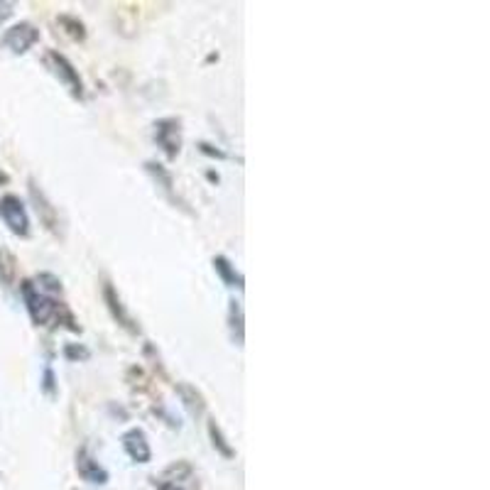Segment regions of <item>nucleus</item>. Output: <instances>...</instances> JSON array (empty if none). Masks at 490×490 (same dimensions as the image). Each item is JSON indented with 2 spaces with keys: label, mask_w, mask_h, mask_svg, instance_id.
<instances>
[{
  "label": "nucleus",
  "mask_w": 490,
  "mask_h": 490,
  "mask_svg": "<svg viewBox=\"0 0 490 490\" xmlns=\"http://www.w3.org/2000/svg\"><path fill=\"white\" fill-rule=\"evenodd\" d=\"M20 294H23L24 311L37 328H66L72 334H82V324L74 317V311L64 302H59L57 297L40 292L33 279L27 278L20 282Z\"/></svg>",
  "instance_id": "nucleus-1"
},
{
  "label": "nucleus",
  "mask_w": 490,
  "mask_h": 490,
  "mask_svg": "<svg viewBox=\"0 0 490 490\" xmlns=\"http://www.w3.org/2000/svg\"><path fill=\"white\" fill-rule=\"evenodd\" d=\"M42 62H44V66L49 69V74H52L62 86H66V91H69L76 101L86 98V86H83L82 74H79V69H76L59 49H47Z\"/></svg>",
  "instance_id": "nucleus-2"
},
{
  "label": "nucleus",
  "mask_w": 490,
  "mask_h": 490,
  "mask_svg": "<svg viewBox=\"0 0 490 490\" xmlns=\"http://www.w3.org/2000/svg\"><path fill=\"white\" fill-rule=\"evenodd\" d=\"M0 220H3L5 229L17 238H30V233H33V223H30L27 206H24V201L17 194L0 196Z\"/></svg>",
  "instance_id": "nucleus-3"
},
{
  "label": "nucleus",
  "mask_w": 490,
  "mask_h": 490,
  "mask_svg": "<svg viewBox=\"0 0 490 490\" xmlns=\"http://www.w3.org/2000/svg\"><path fill=\"white\" fill-rule=\"evenodd\" d=\"M40 37L42 34L37 24L20 20V23L10 24L8 30L3 33V37H0V49L10 52L13 57H23V54H27V52L40 42Z\"/></svg>",
  "instance_id": "nucleus-4"
},
{
  "label": "nucleus",
  "mask_w": 490,
  "mask_h": 490,
  "mask_svg": "<svg viewBox=\"0 0 490 490\" xmlns=\"http://www.w3.org/2000/svg\"><path fill=\"white\" fill-rule=\"evenodd\" d=\"M152 140L167 160H177L181 152V118L167 115L152 122Z\"/></svg>",
  "instance_id": "nucleus-5"
},
{
  "label": "nucleus",
  "mask_w": 490,
  "mask_h": 490,
  "mask_svg": "<svg viewBox=\"0 0 490 490\" xmlns=\"http://www.w3.org/2000/svg\"><path fill=\"white\" fill-rule=\"evenodd\" d=\"M101 297H103V304H106L108 314H111V318H113L115 324L122 328V331H128L131 336H140V324L138 318L132 317L131 309L122 304V297L121 292L115 289L113 282H103L101 285Z\"/></svg>",
  "instance_id": "nucleus-6"
},
{
  "label": "nucleus",
  "mask_w": 490,
  "mask_h": 490,
  "mask_svg": "<svg viewBox=\"0 0 490 490\" xmlns=\"http://www.w3.org/2000/svg\"><path fill=\"white\" fill-rule=\"evenodd\" d=\"M27 194H30V201H33L34 213H37L42 226H44L52 236H62V220H59L57 206L49 201V196L42 191V187L33 177L27 180Z\"/></svg>",
  "instance_id": "nucleus-7"
},
{
  "label": "nucleus",
  "mask_w": 490,
  "mask_h": 490,
  "mask_svg": "<svg viewBox=\"0 0 490 490\" xmlns=\"http://www.w3.org/2000/svg\"><path fill=\"white\" fill-rule=\"evenodd\" d=\"M74 468H76L79 478L83 483H89V485H108V481H111V474L106 471V466L91 454L86 444H82L76 449V454H74Z\"/></svg>",
  "instance_id": "nucleus-8"
},
{
  "label": "nucleus",
  "mask_w": 490,
  "mask_h": 490,
  "mask_svg": "<svg viewBox=\"0 0 490 490\" xmlns=\"http://www.w3.org/2000/svg\"><path fill=\"white\" fill-rule=\"evenodd\" d=\"M145 172L152 177V181H155L157 191L170 201L174 209H180V211L184 213H191L189 211L187 201L181 199L180 191H177V184H174V177H172V172L164 167L162 162H155V160H147L145 162Z\"/></svg>",
  "instance_id": "nucleus-9"
},
{
  "label": "nucleus",
  "mask_w": 490,
  "mask_h": 490,
  "mask_svg": "<svg viewBox=\"0 0 490 490\" xmlns=\"http://www.w3.org/2000/svg\"><path fill=\"white\" fill-rule=\"evenodd\" d=\"M122 451L125 456L131 458L132 464H150L152 461V446L142 426H131L128 432H122L121 436Z\"/></svg>",
  "instance_id": "nucleus-10"
},
{
  "label": "nucleus",
  "mask_w": 490,
  "mask_h": 490,
  "mask_svg": "<svg viewBox=\"0 0 490 490\" xmlns=\"http://www.w3.org/2000/svg\"><path fill=\"white\" fill-rule=\"evenodd\" d=\"M174 390H177V397H180L181 407L189 412V416L201 419V416L206 415V397L204 392L199 390L196 385L187 383V380H180V383H174Z\"/></svg>",
  "instance_id": "nucleus-11"
},
{
  "label": "nucleus",
  "mask_w": 490,
  "mask_h": 490,
  "mask_svg": "<svg viewBox=\"0 0 490 490\" xmlns=\"http://www.w3.org/2000/svg\"><path fill=\"white\" fill-rule=\"evenodd\" d=\"M213 270H216V275L220 278V282L226 287H230V289H238V292H243L245 289V278L243 272L233 265V262L226 258V255H213L211 260Z\"/></svg>",
  "instance_id": "nucleus-12"
},
{
  "label": "nucleus",
  "mask_w": 490,
  "mask_h": 490,
  "mask_svg": "<svg viewBox=\"0 0 490 490\" xmlns=\"http://www.w3.org/2000/svg\"><path fill=\"white\" fill-rule=\"evenodd\" d=\"M229 331H230V341L236 343L238 348H243L245 311H243V304L238 302V299H230L229 302Z\"/></svg>",
  "instance_id": "nucleus-13"
},
{
  "label": "nucleus",
  "mask_w": 490,
  "mask_h": 490,
  "mask_svg": "<svg viewBox=\"0 0 490 490\" xmlns=\"http://www.w3.org/2000/svg\"><path fill=\"white\" fill-rule=\"evenodd\" d=\"M206 434H209V439H211V446L216 449V454H220L223 458H236V449H233V444L229 441V436L223 434L220 425L209 416L206 419Z\"/></svg>",
  "instance_id": "nucleus-14"
},
{
  "label": "nucleus",
  "mask_w": 490,
  "mask_h": 490,
  "mask_svg": "<svg viewBox=\"0 0 490 490\" xmlns=\"http://www.w3.org/2000/svg\"><path fill=\"white\" fill-rule=\"evenodd\" d=\"M160 478H164V481H170V483H177V485H184V483L194 478V466L189 464L187 458L172 461V464L164 468L162 474H160Z\"/></svg>",
  "instance_id": "nucleus-15"
},
{
  "label": "nucleus",
  "mask_w": 490,
  "mask_h": 490,
  "mask_svg": "<svg viewBox=\"0 0 490 490\" xmlns=\"http://www.w3.org/2000/svg\"><path fill=\"white\" fill-rule=\"evenodd\" d=\"M17 278V260L15 255L10 253L5 245H0V285L10 289V287L15 285Z\"/></svg>",
  "instance_id": "nucleus-16"
},
{
  "label": "nucleus",
  "mask_w": 490,
  "mask_h": 490,
  "mask_svg": "<svg viewBox=\"0 0 490 490\" xmlns=\"http://www.w3.org/2000/svg\"><path fill=\"white\" fill-rule=\"evenodd\" d=\"M57 24L62 27V33H64L72 42H83V40H86V24H83L76 15L62 13V15L57 17Z\"/></svg>",
  "instance_id": "nucleus-17"
},
{
  "label": "nucleus",
  "mask_w": 490,
  "mask_h": 490,
  "mask_svg": "<svg viewBox=\"0 0 490 490\" xmlns=\"http://www.w3.org/2000/svg\"><path fill=\"white\" fill-rule=\"evenodd\" d=\"M33 282L37 285V289H40V292L49 294V297H57V294L64 292L62 279H59L54 272H47V270H44V272H37V275L33 278Z\"/></svg>",
  "instance_id": "nucleus-18"
},
{
  "label": "nucleus",
  "mask_w": 490,
  "mask_h": 490,
  "mask_svg": "<svg viewBox=\"0 0 490 490\" xmlns=\"http://www.w3.org/2000/svg\"><path fill=\"white\" fill-rule=\"evenodd\" d=\"M40 390L47 395V397H57L59 390H57V377H54V370H52V366H44V370H42V380H40Z\"/></svg>",
  "instance_id": "nucleus-19"
},
{
  "label": "nucleus",
  "mask_w": 490,
  "mask_h": 490,
  "mask_svg": "<svg viewBox=\"0 0 490 490\" xmlns=\"http://www.w3.org/2000/svg\"><path fill=\"white\" fill-rule=\"evenodd\" d=\"M64 358L72 360V363H83V360L91 358V351L83 346V343H66Z\"/></svg>",
  "instance_id": "nucleus-20"
},
{
  "label": "nucleus",
  "mask_w": 490,
  "mask_h": 490,
  "mask_svg": "<svg viewBox=\"0 0 490 490\" xmlns=\"http://www.w3.org/2000/svg\"><path fill=\"white\" fill-rule=\"evenodd\" d=\"M196 147H199L206 157H211V160H229V152H226V150H220L219 145H211V142H199Z\"/></svg>",
  "instance_id": "nucleus-21"
},
{
  "label": "nucleus",
  "mask_w": 490,
  "mask_h": 490,
  "mask_svg": "<svg viewBox=\"0 0 490 490\" xmlns=\"http://www.w3.org/2000/svg\"><path fill=\"white\" fill-rule=\"evenodd\" d=\"M15 13V3H8V0H0V24H5Z\"/></svg>",
  "instance_id": "nucleus-22"
},
{
  "label": "nucleus",
  "mask_w": 490,
  "mask_h": 490,
  "mask_svg": "<svg viewBox=\"0 0 490 490\" xmlns=\"http://www.w3.org/2000/svg\"><path fill=\"white\" fill-rule=\"evenodd\" d=\"M152 485H155L157 490H187L184 485H177V483L164 481V478H160V475H155V478H152Z\"/></svg>",
  "instance_id": "nucleus-23"
},
{
  "label": "nucleus",
  "mask_w": 490,
  "mask_h": 490,
  "mask_svg": "<svg viewBox=\"0 0 490 490\" xmlns=\"http://www.w3.org/2000/svg\"><path fill=\"white\" fill-rule=\"evenodd\" d=\"M8 180H10L8 174H5V172L0 170V184H8Z\"/></svg>",
  "instance_id": "nucleus-24"
},
{
  "label": "nucleus",
  "mask_w": 490,
  "mask_h": 490,
  "mask_svg": "<svg viewBox=\"0 0 490 490\" xmlns=\"http://www.w3.org/2000/svg\"><path fill=\"white\" fill-rule=\"evenodd\" d=\"M72 490H79V488H72Z\"/></svg>",
  "instance_id": "nucleus-25"
},
{
  "label": "nucleus",
  "mask_w": 490,
  "mask_h": 490,
  "mask_svg": "<svg viewBox=\"0 0 490 490\" xmlns=\"http://www.w3.org/2000/svg\"><path fill=\"white\" fill-rule=\"evenodd\" d=\"M0 478H3V475H0Z\"/></svg>",
  "instance_id": "nucleus-26"
}]
</instances>
